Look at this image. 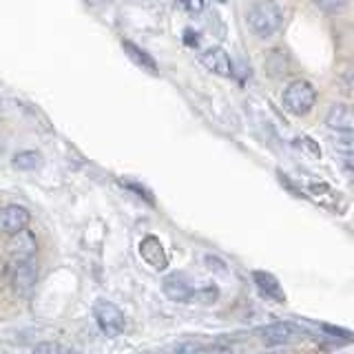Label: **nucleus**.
Here are the masks:
<instances>
[{"instance_id":"nucleus-1","label":"nucleus","mask_w":354,"mask_h":354,"mask_svg":"<svg viewBox=\"0 0 354 354\" xmlns=\"http://www.w3.org/2000/svg\"><path fill=\"white\" fill-rule=\"evenodd\" d=\"M283 11L274 3H254L246 11V25L257 38H270L281 27Z\"/></svg>"},{"instance_id":"nucleus-2","label":"nucleus","mask_w":354,"mask_h":354,"mask_svg":"<svg viewBox=\"0 0 354 354\" xmlns=\"http://www.w3.org/2000/svg\"><path fill=\"white\" fill-rule=\"evenodd\" d=\"M317 102V88L313 86V82L308 80H292L283 88L281 95V104L290 115L304 118L310 111L315 109Z\"/></svg>"},{"instance_id":"nucleus-3","label":"nucleus","mask_w":354,"mask_h":354,"mask_svg":"<svg viewBox=\"0 0 354 354\" xmlns=\"http://www.w3.org/2000/svg\"><path fill=\"white\" fill-rule=\"evenodd\" d=\"M9 281L20 297L31 292L33 283H36V259H33V250H18L11 257Z\"/></svg>"},{"instance_id":"nucleus-4","label":"nucleus","mask_w":354,"mask_h":354,"mask_svg":"<svg viewBox=\"0 0 354 354\" xmlns=\"http://www.w3.org/2000/svg\"><path fill=\"white\" fill-rule=\"evenodd\" d=\"M259 337L266 346H286V343H295L308 337V330L301 328L295 321H277V324L263 326L259 330Z\"/></svg>"},{"instance_id":"nucleus-5","label":"nucleus","mask_w":354,"mask_h":354,"mask_svg":"<svg viewBox=\"0 0 354 354\" xmlns=\"http://www.w3.org/2000/svg\"><path fill=\"white\" fill-rule=\"evenodd\" d=\"M95 321L106 337H120L122 330H124V315H122V310L118 306L109 301L95 304Z\"/></svg>"},{"instance_id":"nucleus-6","label":"nucleus","mask_w":354,"mask_h":354,"mask_svg":"<svg viewBox=\"0 0 354 354\" xmlns=\"http://www.w3.org/2000/svg\"><path fill=\"white\" fill-rule=\"evenodd\" d=\"M162 290L175 304H188L195 297V288L184 272H173L169 277H164Z\"/></svg>"},{"instance_id":"nucleus-7","label":"nucleus","mask_w":354,"mask_h":354,"mask_svg":"<svg viewBox=\"0 0 354 354\" xmlns=\"http://www.w3.org/2000/svg\"><path fill=\"white\" fill-rule=\"evenodd\" d=\"M29 226V213L27 208H22L18 204H11V206H5L0 210V230L5 232V235H22L25 228Z\"/></svg>"},{"instance_id":"nucleus-8","label":"nucleus","mask_w":354,"mask_h":354,"mask_svg":"<svg viewBox=\"0 0 354 354\" xmlns=\"http://www.w3.org/2000/svg\"><path fill=\"white\" fill-rule=\"evenodd\" d=\"M252 281L257 286V290L261 297L270 299L274 304H286V292L279 283V279L272 274V272H266V270H254L252 272Z\"/></svg>"},{"instance_id":"nucleus-9","label":"nucleus","mask_w":354,"mask_h":354,"mask_svg":"<svg viewBox=\"0 0 354 354\" xmlns=\"http://www.w3.org/2000/svg\"><path fill=\"white\" fill-rule=\"evenodd\" d=\"M326 127L337 133H354V106L332 104L326 113Z\"/></svg>"},{"instance_id":"nucleus-10","label":"nucleus","mask_w":354,"mask_h":354,"mask_svg":"<svg viewBox=\"0 0 354 354\" xmlns=\"http://www.w3.org/2000/svg\"><path fill=\"white\" fill-rule=\"evenodd\" d=\"M140 254H142V259L149 266H153L155 270H166V266H169V257H166L160 239L153 235H147L140 241Z\"/></svg>"},{"instance_id":"nucleus-11","label":"nucleus","mask_w":354,"mask_h":354,"mask_svg":"<svg viewBox=\"0 0 354 354\" xmlns=\"http://www.w3.org/2000/svg\"><path fill=\"white\" fill-rule=\"evenodd\" d=\"M199 60H202V64L208 71H213L217 75H230L232 73V62L228 58V53L221 47H210V49L202 51Z\"/></svg>"},{"instance_id":"nucleus-12","label":"nucleus","mask_w":354,"mask_h":354,"mask_svg":"<svg viewBox=\"0 0 354 354\" xmlns=\"http://www.w3.org/2000/svg\"><path fill=\"white\" fill-rule=\"evenodd\" d=\"M122 47H124L127 55L140 66V69H144L147 73H153V75H158V73H160V71H158V64H155V60H153L151 55H149L147 51H144L142 47H138V44H133V42H129V40L122 42Z\"/></svg>"},{"instance_id":"nucleus-13","label":"nucleus","mask_w":354,"mask_h":354,"mask_svg":"<svg viewBox=\"0 0 354 354\" xmlns=\"http://www.w3.org/2000/svg\"><path fill=\"white\" fill-rule=\"evenodd\" d=\"M40 164V153L36 151H22L14 158V166L20 171H31Z\"/></svg>"},{"instance_id":"nucleus-14","label":"nucleus","mask_w":354,"mask_h":354,"mask_svg":"<svg viewBox=\"0 0 354 354\" xmlns=\"http://www.w3.org/2000/svg\"><path fill=\"white\" fill-rule=\"evenodd\" d=\"M33 354H62V350H60L58 343H53V341H42V343H38L36 348H33Z\"/></svg>"},{"instance_id":"nucleus-15","label":"nucleus","mask_w":354,"mask_h":354,"mask_svg":"<svg viewBox=\"0 0 354 354\" xmlns=\"http://www.w3.org/2000/svg\"><path fill=\"white\" fill-rule=\"evenodd\" d=\"M195 297L199 299L202 304H215V299H217V288H202V290H197Z\"/></svg>"},{"instance_id":"nucleus-16","label":"nucleus","mask_w":354,"mask_h":354,"mask_svg":"<svg viewBox=\"0 0 354 354\" xmlns=\"http://www.w3.org/2000/svg\"><path fill=\"white\" fill-rule=\"evenodd\" d=\"M326 332H330V335H335V337H343V339H354V335L352 332H348V330H341V328H335V326H321Z\"/></svg>"},{"instance_id":"nucleus-17","label":"nucleus","mask_w":354,"mask_h":354,"mask_svg":"<svg viewBox=\"0 0 354 354\" xmlns=\"http://www.w3.org/2000/svg\"><path fill=\"white\" fill-rule=\"evenodd\" d=\"M184 42H186V44H191V47H195V44L199 42L197 33H195L193 29H186V31H184Z\"/></svg>"},{"instance_id":"nucleus-18","label":"nucleus","mask_w":354,"mask_h":354,"mask_svg":"<svg viewBox=\"0 0 354 354\" xmlns=\"http://www.w3.org/2000/svg\"><path fill=\"white\" fill-rule=\"evenodd\" d=\"M343 166H346V169L354 175V153H350L346 160H343Z\"/></svg>"},{"instance_id":"nucleus-19","label":"nucleus","mask_w":354,"mask_h":354,"mask_svg":"<svg viewBox=\"0 0 354 354\" xmlns=\"http://www.w3.org/2000/svg\"><path fill=\"white\" fill-rule=\"evenodd\" d=\"M184 7H186V9H193V11H199L204 5H202V3H186Z\"/></svg>"},{"instance_id":"nucleus-20","label":"nucleus","mask_w":354,"mask_h":354,"mask_svg":"<svg viewBox=\"0 0 354 354\" xmlns=\"http://www.w3.org/2000/svg\"><path fill=\"white\" fill-rule=\"evenodd\" d=\"M66 354H77V352H75V350H71V352H66Z\"/></svg>"}]
</instances>
